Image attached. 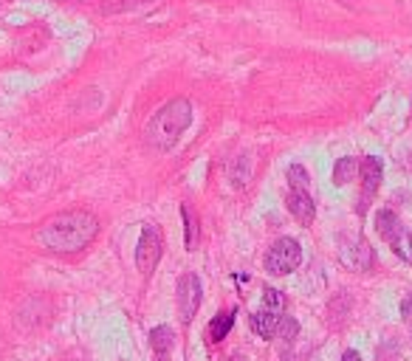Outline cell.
<instances>
[{
  "label": "cell",
  "mask_w": 412,
  "mask_h": 361,
  "mask_svg": "<svg viewBox=\"0 0 412 361\" xmlns=\"http://www.w3.org/2000/svg\"><path fill=\"white\" fill-rule=\"evenodd\" d=\"M96 235H99V221L91 212L74 209L43 223V229L37 232V243L54 254H77L88 249Z\"/></svg>",
  "instance_id": "cell-1"
},
{
  "label": "cell",
  "mask_w": 412,
  "mask_h": 361,
  "mask_svg": "<svg viewBox=\"0 0 412 361\" xmlns=\"http://www.w3.org/2000/svg\"><path fill=\"white\" fill-rule=\"evenodd\" d=\"M192 124V105L186 99H172L167 102L161 110H156L145 127V141L150 144L153 150L167 153L172 150L181 133Z\"/></svg>",
  "instance_id": "cell-2"
},
{
  "label": "cell",
  "mask_w": 412,
  "mask_h": 361,
  "mask_svg": "<svg viewBox=\"0 0 412 361\" xmlns=\"http://www.w3.org/2000/svg\"><path fill=\"white\" fill-rule=\"evenodd\" d=\"M300 263H302V249H300V243L294 237H280L265 254V271L274 274V277L297 271Z\"/></svg>",
  "instance_id": "cell-3"
},
{
  "label": "cell",
  "mask_w": 412,
  "mask_h": 361,
  "mask_svg": "<svg viewBox=\"0 0 412 361\" xmlns=\"http://www.w3.org/2000/svg\"><path fill=\"white\" fill-rule=\"evenodd\" d=\"M161 249H164V237H161V229L147 223L142 229V237H139V246H135V265H139L142 274H153V268L159 265L161 260Z\"/></svg>",
  "instance_id": "cell-4"
},
{
  "label": "cell",
  "mask_w": 412,
  "mask_h": 361,
  "mask_svg": "<svg viewBox=\"0 0 412 361\" xmlns=\"http://www.w3.org/2000/svg\"><path fill=\"white\" fill-rule=\"evenodd\" d=\"M200 297H203V288H200V279L198 274H184L178 279V314H181V322L189 325L192 316L198 314L200 308Z\"/></svg>",
  "instance_id": "cell-5"
},
{
  "label": "cell",
  "mask_w": 412,
  "mask_h": 361,
  "mask_svg": "<svg viewBox=\"0 0 412 361\" xmlns=\"http://www.w3.org/2000/svg\"><path fill=\"white\" fill-rule=\"evenodd\" d=\"M359 172H362V203H359V212H365L367 203H370V200L376 198V192H378V184H381V161L373 159V156H367V159L362 161Z\"/></svg>",
  "instance_id": "cell-6"
},
{
  "label": "cell",
  "mask_w": 412,
  "mask_h": 361,
  "mask_svg": "<svg viewBox=\"0 0 412 361\" xmlns=\"http://www.w3.org/2000/svg\"><path fill=\"white\" fill-rule=\"evenodd\" d=\"M286 206H288V212L294 214V218L302 223V226H308L311 221H314V212H316V206H314V198H311V192L308 189H288V198H286Z\"/></svg>",
  "instance_id": "cell-7"
},
{
  "label": "cell",
  "mask_w": 412,
  "mask_h": 361,
  "mask_svg": "<svg viewBox=\"0 0 412 361\" xmlns=\"http://www.w3.org/2000/svg\"><path fill=\"white\" fill-rule=\"evenodd\" d=\"M283 322V311H271V308H263L251 316V330L260 336V339H274L277 336V327Z\"/></svg>",
  "instance_id": "cell-8"
},
{
  "label": "cell",
  "mask_w": 412,
  "mask_h": 361,
  "mask_svg": "<svg viewBox=\"0 0 412 361\" xmlns=\"http://www.w3.org/2000/svg\"><path fill=\"white\" fill-rule=\"evenodd\" d=\"M376 232L381 235V240H387V243H395V240L404 235L401 218H398L395 212H390V209H381V212L376 214Z\"/></svg>",
  "instance_id": "cell-9"
},
{
  "label": "cell",
  "mask_w": 412,
  "mask_h": 361,
  "mask_svg": "<svg viewBox=\"0 0 412 361\" xmlns=\"http://www.w3.org/2000/svg\"><path fill=\"white\" fill-rule=\"evenodd\" d=\"M341 260H345L351 268H359V271H365V268H370L376 263L373 249L365 240H356L351 249H341Z\"/></svg>",
  "instance_id": "cell-10"
},
{
  "label": "cell",
  "mask_w": 412,
  "mask_h": 361,
  "mask_svg": "<svg viewBox=\"0 0 412 361\" xmlns=\"http://www.w3.org/2000/svg\"><path fill=\"white\" fill-rule=\"evenodd\" d=\"M150 339H153L156 361H170V353H172V347H175V336H172V330H170L167 325H161V327H156V330L150 333Z\"/></svg>",
  "instance_id": "cell-11"
},
{
  "label": "cell",
  "mask_w": 412,
  "mask_h": 361,
  "mask_svg": "<svg viewBox=\"0 0 412 361\" xmlns=\"http://www.w3.org/2000/svg\"><path fill=\"white\" fill-rule=\"evenodd\" d=\"M235 314H237V308H229V311L218 314V316L209 322V327H206V339H209L212 344H215V341H221V339L232 330V325H235Z\"/></svg>",
  "instance_id": "cell-12"
},
{
  "label": "cell",
  "mask_w": 412,
  "mask_h": 361,
  "mask_svg": "<svg viewBox=\"0 0 412 361\" xmlns=\"http://www.w3.org/2000/svg\"><path fill=\"white\" fill-rule=\"evenodd\" d=\"M359 167H362V164H359L356 159H351V156H348V159H339V161H336V170H333V184H336V186H345L348 181L356 178Z\"/></svg>",
  "instance_id": "cell-13"
},
{
  "label": "cell",
  "mask_w": 412,
  "mask_h": 361,
  "mask_svg": "<svg viewBox=\"0 0 412 361\" xmlns=\"http://www.w3.org/2000/svg\"><path fill=\"white\" fill-rule=\"evenodd\" d=\"M300 333V325H297V319L294 316H283V322H280V327H277V339L288 347L291 341H294V336Z\"/></svg>",
  "instance_id": "cell-14"
},
{
  "label": "cell",
  "mask_w": 412,
  "mask_h": 361,
  "mask_svg": "<svg viewBox=\"0 0 412 361\" xmlns=\"http://www.w3.org/2000/svg\"><path fill=\"white\" fill-rule=\"evenodd\" d=\"M390 246H392V251H395L401 260L412 263V232H406V229H404V235H401L395 243H390Z\"/></svg>",
  "instance_id": "cell-15"
},
{
  "label": "cell",
  "mask_w": 412,
  "mask_h": 361,
  "mask_svg": "<svg viewBox=\"0 0 412 361\" xmlns=\"http://www.w3.org/2000/svg\"><path fill=\"white\" fill-rule=\"evenodd\" d=\"M288 184H291L294 189H308V186H311V178H308L305 167H300V164L288 167Z\"/></svg>",
  "instance_id": "cell-16"
},
{
  "label": "cell",
  "mask_w": 412,
  "mask_h": 361,
  "mask_svg": "<svg viewBox=\"0 0 412 361\" xmlns=\"http://www.w3.org/2000/svg\"><path fill=\"white\" fill-rule=\"evenodd\" d=\"M181 214H184V226H186V249L192 251L195 243H198V226H195V221H192L189 206H181Z\"/></svg>",
  "instance_id": "cell-17"
},
{
  "label": "cell",
  "mask_w": 412,
  "mask_h": 361,
  "mask_svg": "<svg viewBox=\"0 0 412 361\" xmlns=\"http://www.w3.org/2000/svg\"><path fill=\"white\" fill-rule=\"evenodd\" d=\"M263 308H271V311H286V297L274 288H265L263 291Z\"/></svg>",
  "instance_id": "cell-18"
},
{
  "label": "cell",
  "mask_w": 412,
  "mask_h": 361,
  "mask_svg": "<svg viewBox=\"0 0 412 361\" xmlns=\"http://www.w3.org/2000/svg\"><path fill=\"white\" fill-rule=\"evenodd\" d=\"M232 181H235V186L249 184V156H240L237 159V167L232 170Z\"/></svg>",
  "instance_id": "cell-19"
},
{
  "label": "cell",
  "mask_w": 412,
  "mask_h": 361,
  "mask_svg": "<svg viewBox=\"0 0 412 361\" xmlns=\"http://www.w3.org/2000/svg\"><path fill=\"white\" fill-rule=\"evenodd\" d=\"M401 316H404V322H412V297H404V302H401Z\"/></svg>",
  "instance_id": "cell-20"
},
{
  "label": "cell",
  "mask_w": 412,
  "mask_h": 361,
  "mask_svg": "<svg viewBox=\"0 0 412 361\" xmlns=\"http://www.w3.org/2000/svg\"><path fill=\"white\" fill-rule=\"evenodd\" d=\"M341 361H362V355H359L356 350H348L345 355H341Z\"/></svg>",
  "instance_id": "cell-21"
},
{
  "label": "cell",
  "mask_w": 412,
  "mask_h": 361,
  "mask_svg": "<svg viewBox=\"0 0 412 361\" xmlns=\"http://www.w3.org/2000/svg\"><path fill=\"white\" fill-rule=\"evenodd\" d=\"M232 361H243V358H240V355H235V358H232Z\"/></svg>",
  "instance_id": "cell-22"
}]
</instances>
